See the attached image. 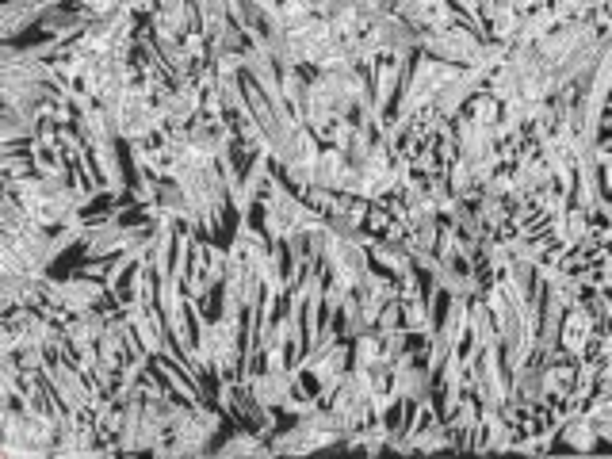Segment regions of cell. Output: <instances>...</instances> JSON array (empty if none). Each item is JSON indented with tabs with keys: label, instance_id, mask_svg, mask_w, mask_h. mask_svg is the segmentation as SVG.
<instances>
[{
	"label": "cell",
	"instance_id": "6da1fadb",
	"mask_svg": "<svg viewBox=\"0 0 612 459\" xmlns=\"http://www.w3.org/2000/svg\"><path fill=\"white\" fill-rule=\"evenodd\" d=\"M241 452H268V444L257 440V433H249V429H241L234 440H226L219 448V456H241Z\"/></svg>",
	"mask_w": 612,
	"mask_h": 459
}]
</instances>
